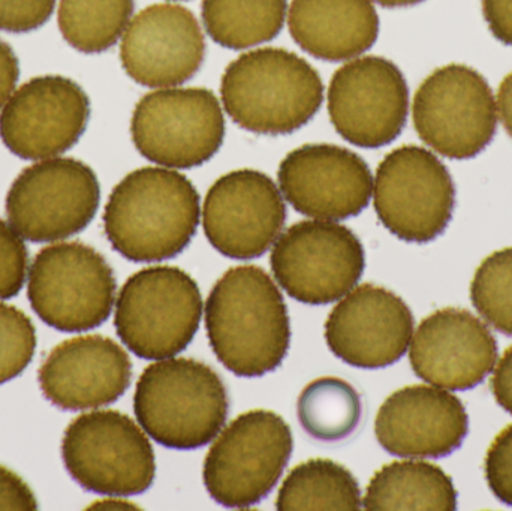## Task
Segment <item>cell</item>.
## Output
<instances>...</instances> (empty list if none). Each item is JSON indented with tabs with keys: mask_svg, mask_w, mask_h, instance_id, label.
Wrapping results in <instances>:
<instances>
[{
	"mask_svg": "<svg viewBox=\"0 0 512 511\" xmlns=\"http://www.w3.org/2000/svg\"><path fill=\"white\" fill-rule=\"evenodd\" d=\"M201 219L194 183L167 167L129 173L108 198L104 230L114 251L134 263L170 260L188 248Z\"/></svg>",
	"mask_w": 512,
	"mask_h": 511,
	"instance_id": "1",
	"label": "cell"
},
{
	"mask_svg": "<svg viewBox=\"0 0 512 511\" xmlns=\"http://www.w3.org/2000/svg\"><path fill=\"white\" fill-rule=\"evenodd\" d=\"M210 345L237 377H262L279 368L291 342L288 309L273 279L261 267L228 270L206 305Z\"/></svg>",
	"mask_w": 512,
	"mask_h": 511,
	"instance_id": "2",
	"label": "cell"
},
{
	"mask_svg": "<svg viewBox=\"0 0 512 511\" xmlns=\"http://www.w3.org/2000/svg\"><path fill=\"white\" fill-rule=\"evenodd\" d=\"M222 104L234 123L259 135H286L313 119L324 84L307 60L283 48H256L222 75Z\"/></svg>",
	"mask_w": 512,
	"mask_h": 511,
	"instance_id": "3",
	"label": "cell"
},
{
	"mask_svg": "<svg viewBox=\"0 0 512 511\" xmlns=\"http://www.w3.org/2000/svg\"><path fill=\"white\" fill-rule=\"evenodd\" d=\"M230 401L219 375L194 359H164L144 369L134 411L144 432L168 449L212 443L227 422Z\"/></svg>",
	"mask_w": 512,
	"mask_h": 511,
	"instance_id": "4",
	"label": "cell"
},
{
	"mask_svg": "<svg viewBox=\"0 0 512 511\" xmlns=\"http://www.w3.org/2000/svg\"><path fill=\"white\" fill-rule=\"evenodd\" d=\"M203 297L197 282L179 267H147L120 290L114 324L120 341L146 360L182 353L200 329Z\"/></svg>",
	"mask_w": 512,
	"mask_h": 511,
	"instance_id": "5",
	"label": "cell"
},
{
	"mask_svg": "<svg viewBox=\"0 0 512 511\" xmlns=\"http://www.w3.org/2000/svg\"><path fill=\"white\" fill-rule=\"evenodd\" d=\"M294 449L291 428L273 411L234 419L210 447L203 479L210 497L228 509L261 503L279 482Z\"/></svg>",
	"mask_w": 512,
	"mask_h": 511,
	"instance_id": "6",
	"label": "cell"
},
{
	"mask_svg": "<svg viewBox=\"0 0 512 511\" xmlns=\"http://www.w3.org/2000/svg\"><path fill=\"white\" fill-rule=\"evenodd\" d=\"M116 288L108 261L81 242L41 249L27 275L30 306L59 332H86L104 324L113 311Z\"/></svg>",
	"mask_w": 512,
	"mask_h": 511,
	"instance_id": "7",
	"label": "cell"
},
{
	"mask_svg": "<svg viewBox=\"0 0 512 511\" xmlns=\"http://www.w3.org/2000/svg\"><path fill=\"white\" fill-rule=\"evenodd\" d=\"M62 458L72 479L93 494L140 495L155 480V452L149 438L119 411L77 417L63 435Z\"/></svg>",
	"mask_w": 512,
	"mask_h": 511,
	"instance_id": "8",
	"label": "cell"
},
{
	"mask_svg": "<svg viewBox=\"0 0 512 511\" xmlns=\"http://www.w3.org/2000/svg\"><path fill=\"white\" fill-rule=\"evenodd\" d=\"M131 135L138 152L161 167H200L224 143V108L204 87L156 89L135 105Z\"/></svg>",
	"mask_w": 512,
	"mask_h": 511,
	"instance_id": "9",
	"label": "cell"
},
{
	"mask_svg": "<svg viewBox=\"0 0 512 511\" xmlns=\"http://www.w3.org/2000/svg\"><path fill=\"white\" fill-rule=\"evenodd\" d=\"M412 119L421 140L445 158H475L498 129V105L486 78L471 66L451 63L418 87Z\"/></svg>",
	"mask_w": 512,
	"mask_h": 511,
	"instance_id": "10",
	"label": "cell"
},
{
	"mask_svg": "<svg viewBox=\"0 0 512 511\" xmlns=\"http://www.w3.org/2000/svg\"><path fill=\"white\" fill-rule=\"evenodd\" d=\"M101 186L95 171L74 158L42 159L18 174L6 195L11 227L33 243L81 233L98 212Z\"/></svg>",
	"mask_w": 512,
	"mask_h": 511,
	"instance_id": "11",
	"label": "cell"
},
{
	"mask_svg": "<svg viewBox=\"0 0 512 511\" xmlns=\"http://www.w3.org/2000/svg\"><path fill=\"white\" fill-rule=\"evenodd\" d=\"M376 215L403 242L429 243L453 218L456 186L447 165L424 147L388 153L373 180Z\"/></svg>",
	"mask_w": 512,
	"mask_h": 511,
	"instance_id": "12",
	"label": "cell"
},
{
	"mask_svg": "<svg viewBox=\"0 0 512 511\" xmlns=\"http://www.w3.org/2000/svg\"><path fill=\"white\" fill-rule=\"evenodd\" d=\"M271 270L289 297L327 305L354 290L366 267L360 239L334 221H301L273 245Z\"/></svg>",
	"mask_w": 512,
	"mask_h": 511,
	"instance_id": "13",
	"label": "cell"
},
{
	"mask_svg": "<svg viewBox=\"0 0 512 511\" xmlns=\"http://www.w3.org/2000/svg\"><path fill=\"white\" fill-rule=\"evenodd\" d=\"M327 98L336 131L364 149L393 143L408 120V83L396 63L385 57L348 60L334 72Z\"/></svg>",
	"mask_w": 512,
	"mask_h": 511,
	"instance_id": "14",
	"label": "cell"
},
{
	"mask_svg": "<svg viewBox=\"0 0 512 511\" xmlns=\"http://www.w3.org/2000/svg\"><path fill=\"white\" fill-rule=\"evenodd\" d=\"M90 119L89 96L62 75H41L18 87L0 113V138L26 161L57 158L78 143Z\"/></svg>",
	"mask_w": 512,
	"mask_h": 511,
	"instance_id": "15",
	"label": "cell"
},
{
	"mask_svg": "<svg viewBox=\"0 0 512 511\" xmlns=\"http://www.w3.org/2000/svg\"><path fill=\"white\" fill-rule=\"evenodd\" d=\"M201 216L204 233L216 251L234 260H252L279 239L286 206L267 174L245 168L213 183Z\"/></svg>",
	"mask_w": 512,
	"mask_h": 511,
	"instance_id": "16",
	"label": "cell"
},
{
	"mask_svg": "<svg viewBox=\"0 0 512 511\" xmlns=\"http://www.w3.org/2000/svg\"><path fill=\"white\" fill-rule=\"evenodd\" d=\"M280 191L301 215L342 221L360 215L373 194L367 162L334 144H306L280 162Z\"/></svg>",
	"mask_w": 512,
	"mask_h": 511,
	"instance_id": "17",
	"label": "cell"
},
{
	"mask_svg": "<svg viewBox=\"0 0 512 511\" xmlns=\"http://www.w3.org/2000/svg\"><path fill=\"white\" fill-rule=\"evenodd\" d=\"M206 59V38L194 12L177 3H156L138 12L120 44L126 74L152 89L191 80Z\"/></svg>",
	"mask_w": 512,
	"mask_h": 511,
	"instance_id": "18",
	"label": "cell"
},
{
	"mask_svg": "<svg viewBox=\"0 0 512 511\" xmlns=\"http://www.w3.org/2000/svg\"><path fill=\"white\" fill-rule=\"evenodd\" d=\"M414 336L409 306L387 288L372 284L349 291L325 323V341L334 356L361 369L399 362Z\"/></svg>",
	"mask_w": 512,
	"mask_h": 511,
	"instance_id": "19",
	"label": "cell"
},
{
	"mask_svg": "<svg viewBox=\"0 0 512 511\" xmlns=\"http://www.w3.org/2000/svg\"><path fill=\"white\" fill-rule=\"evenodd\" d=\"M489 327L465 309L436 311L412 336L409 360L417 377L445 390L474 389L498 363Z\"/></svg>",
	"mask_w": 512,
	"mask_h": 511,
	"instance_id": "20",
	"label": "cell"
},
{
	"mask_svg": "<svg viewBox=\"0 0 512 511\" xmlns=\"http://www.w3.org/2000/svg\"><path fill=\"white\" fill-rule=\"evenodd\" d=\"M468 429L463 402L436 386L397 390L379 408L375 422L382 449L408 459L445 458L462 446Z\"/></svg>",
	"mask_w": 512,
	"mask_h": 511,
	"instance_id": "21",
	"label": "cell"
},
{
	"mask_svg": "<svg viewBox=\"0 0 512 511\" xmlns=\"http://www.w3.org/2000/svg\"><path fill=\"white\" fill-rule=\"evenodd\" d=\"M132 380L128 353L101 335L77 336L54 347L38 372L45 398L63 411L107 407Z\"/></svg>",
	"mask_w": 512,
	"mask_h": 511,
	"instance_id": "22",
	"label": "cell"
},
{
	"mask_svg": "<svg viewBox=\"0 0 512 511\" xmlns=\"http://www.w3.org/2000/svg\"><path fill=\"white\" fill-rule=\"evenodd\" d=\"M289 33L310 56L342 62L361 56L379 35V17L370 0H292Z\"/></svg>",
	"mask_w": 512,
	"mask_h": 511,
	"instance_id": "23",
	"label": "cell"
},
{
	"mask_svg": "<svg viewBox=\"0 0 512 511\" xmlns=\"http://www.w3.org/2000/svg\"><path fill=\"white\" fill-rule=\"evenodd\" d=\"M363 506L369 511H451L457 507V492L451 477L436 465L393 462L370 480Z\"/></svg>",
	"mask_w": 512,
	"mask_h": 511,
	"instance_id": "24",
	"label": "cell"
},
{
	"mask_svg": "<svg viewBox=\"0 0 512 511\" xmlns=\"http://www.w3.org/2000/svg\"><path fill=\"white\" fill-rule=\"evenodd\" d=\"M203 23L216 44L246 50L279 35L288 0H203Z\"/></svg>",
	"mask_w": 512,
	"mask_h": 511,
	"instance_id": "25",
	"label": "cell"
},
{
	"mask_svg": "<svg viewBox=\"0 0 512 511\" xmlns=\"http://www.w3.org/2000/svg\"><path fill=\"white\" fill-rule=\"evenodd\" d=\"M277 510H346L363 507L360 486L342 465L328 459H310L297 465L283 480Z\"/></svg>",
	"mask_w": 512,
	"mask_h": 511,
	"instance_id": "26",
	"label": "cell"
},
{
	"mask_svg": "<svg viewBox=\"0 0 512 511\" xmlns=\"http://www.w3.org/2000/svg\"><path fill=\"white\" fill-rule=\"evenodd\" d=\"M361 411L357 390L337 377H322L307 384L297 402L301 428L324 443L348 438L360 423Z\"/></svg>",
	"mask_w": 512,
	"mask_h": 511,
	"instance_id": "27",
	"label": "cell"
},
{
	"mask_svg": "<svg viewBox=\"0 0 512 511\" xmlns=\"http://www.w3.org/2000/svg\"><path fill=\"white\" fill-rule=\"evenodd\" d=\"M134 8L135 0H60L57 24L75 50L104 53L122 38Z\"/></svg>",
	"mask_w": 512,
	"mask_h": 511,
	"instance_id": "28",
	"label": "cell"
},
{
	"mask_svg": "<svg viewBox=\"0 0 512 511\" xmlns=\"http://www.w3.org/2000/svg\"><path fill=\"white\" fill-rule=\"evenodd\" d=\"M471 300L499 333L512 336V248L493 252L475 272Z\"/></svg>",
	"mask_w": 512,
	"mask_h": 511,
	"instance_id": "29",
	"label": "cell"
},
{
	"mask_svg": "<svg viewBox=\"0 0 512 511\" xmlns=\"http://www.w3.org/2000/svg\"><path fill=\"white\" fill-rule=\"evenodd\" d=\"M36 330L21 309L0 303V384L8 383L32 362Z\"/></svg>",
	"mask_w": 512,
	"mask_h": 511,
	"instance_id": "30",
	"label": "cell"
},
{
	"mask_svg": "<svg viewBox=\"0 0 512 511\" xmlns=\"http://www.w3.org/2000/svg\"><path fill=\"white\" fill-rule=\"evenodd\" d=\"M29 252L23 237L0 219V300L17 296L27 278Z\"/></svg>",
	"mask_w": 512,
	"mask_h": 511,
	"instance_id": "31",
	"label": "cell"
},
{
	"mask_svg": "<svg viewBox=\"0 0 512 511\" xmlns=\"http://www.w3.org/2000/svg\"><path fill=\"white\" fill-rule=\"evenodd\" d=\"M486 479L493 495L512 507V425L493 440L487 452Z\"/></svg>",
	"mask_w": 512,
	"mask_h": 511,
	"instance_id": "32",
	"label": "cell"
},
{
	"mask_svg": "<svg viewBox=\"0 0 512 511\" xmlns=\"http://www.w3.org/2000/svg\"><path fill=\"white\" fill-rule=\"evenodd\" d=\"M56 0H0V30L27 33L44 26Z\"/></svg>",
	"mask_w": 512,
	"mask_h": 511,
	"instance_id": "33",
	"label": "cell"
},
{
	"mask_svg": "<svg viewBox=\"0 0 512 511\" xmlns=\"http://www.w3.org/2000/svg\"><path fill=\"white\" fill-rule=\"evenodd\" d=\"M38 501L32 489L17 474L0 465V510L33 511Z\"/></svg>",
	"mask_w": 512,
	"mask_h": 511,
	"instance_id": "34",
	"label": "cell"
},
{
	"mask_svg": "<svg viewBox=\"0 0 512 511\" xmlns=\"http://www.w3.org/2000/svg\"><path fill=\"white\" fill-rule=\"evenodd\" d=\"M483 14L496 39L512 47V0H481Z\"/></svg>",
	"mask_w": 512,
	"mask_h": 511,
	"instance_id": "35",
	"label": "cell"
},
{
	"mask_svg": "<svg viewBox=\"0 0 512 511\" xmlns=\"http://www.w3.org/2000/svg\"><path fill=\"white\" fill-rule=\"evenodd\" d=\"M20 63L8 42L0 39V108L5 107L17 87Z\"/></svg>",
	"mask_w": 512,
	"mask_h": 511,
	"instance_id": "36",
	"label": "cell"
},
{
	"mask_svg": "<svg viewBox=\"0 0 512 511\" xmlns=\"http://www.w3.org/2000/svg\"><path fill=\"white\" fill-rule=\"evenodd\" d=\"M492 392L496 402L512 414V347L505 351L496 365L492 378Z\"/></svg>",
	"mask_w": 512,
	"mask_h": 511,
	"instance_id": "37",
	"label": "cell"
},
{
	"mask_svg": "<svg viewBox=\"0 0 512 511\" xmlns=\"http://www.w3.org/2000/svg\"><path fill=\"white\" fill-rule=\"evenodd\" d=\"M496 105H498L499 119H501L505 131L512 138V71L499 86Z\"/></svg>",
	"mask_w": 512,
	"mask_h": 511,
	"instance_id": "38",
	"label": "cell"
},
{
	"mask_svg": "<svg viewBox=\"0 0 512 511\" xmlns=\"http://www.w3.org/2000/svg\"><path fill=\"white\" fill-rule=\"evenodd\" d=\"M135 510L138 509V507L132 506V503H128V501H122V500H105V501H99V503L93 504L92 507H90V510Z\"/></svg>",
	"mask_w": 512,
	"mask_h": 511,
	"instance_id": "39",
	"label": "cell"
},
{
	"mask_svg": "<svg viewBox=\"0 0 512 511\" xmlns=\"http://www.w3.org/2000/svg\"><path fill=\"white\" fill-rule=\"evenodd\" d=\"M370 2L378 3L385 8H405V6H414L424 0H370Z\"/></svg>",
	"mask_w": 512,
	"mask_h": 511,
	"instance_id": "40",
	"label": "cell"
}]
</instances>
